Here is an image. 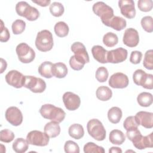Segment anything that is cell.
<instances>
[{
  "mask_svg": "<svg viewBox=\"0 0 153 153\" xmlns=\"http://www.w3.org/2000/svg\"><path fill=\"white\" fill-rule=\"evenodd\" d=\"M118 6L121 13L125 17L131 19L135 17L136 9L133 0H120L118 1Z\"/></svg>",
  "mask_w": 153,
  "mask_h": 153,
  "instance_id": "cell-16",
  "label": "cell"
},
{
  "mask_svg": "<svg viewBox=\"0 0 153 153\" xmlns=\"http://www.w3.org/2000/svg\"><path fill=\"white\" fill-rule=\"evenodd\" d=\"M59 123L54 121L47 123L44 128V132L49 136V137L54 138L57 137L60 133V127Z\"/></svg>",
  "mask_w": 153,
  "mask_h": 153,
  "instance_id": "cell-21",
  "label": "cell"
},
{
  "mask_svg": "<svg viewBox=\"0 0 153 153\" xmlns=\"http://www.w3.org/2000/svg\"><path fill=\"white\" fill-rule=\"evenodd\" d=\"M127 50L123 47L117 48L108 51V63H118L125 61L127 57Z\"/></svg>",
  "mask_w": 153,
  "mask_h": 153,
  "instance_id": "cell-13",
  "label": "cell"
},
{
  "mask_svg": "<svg viewBox=\"0 0 153 153\" xmlns=\"http://www.w3.org/2000/svg\"><path fill=\"white\" fill-rule=\"evenodd\" d=\"M69 65L72 69L75 71H79L83 68L85 64L77 60L74 55L72 56L69 59Z\"/></svg>",
  "mask_w": 153,
  "mask_h": 153,
  "instance_id": "cell-44",
  "label": "cell"
},
{
  "mask_svg": "<svg viewBox=\"0 0 153 153\" xmlns=\"http://www.w3.org/2000/svg\"><path fill=\"white\" fill-rule=\"evenodd\" d=\"M84 152L85 153H104L105 149L102 146L97 145L93 142H88L84 146Z\"/></svg>",
  "mask_w": 153,
  "mask_h": 153,
  "instance_id": "cell-34",
  "label": "cell"
},
{
  "mask_svg": "<svg viewBox=\"0 0 153 153\" xmlns=\"http://www.w3.org/2000/svg\"><path fill=\"white\" fill-rule=\"evenodd\" d=\"M92 9L94 13L100 17L102 22L105 25L114 16L113 9L103 2L94 3Z\"/></svg>",
  "mask_w": 153,
  "mask_h": 153,
  "instance_id": "cell-5",
  "label": "cell"
},
{
  "mask_svg": "<svg viewBox=\"0 0 153 153\" xmlns=\"http://www.w3.org/2000/svg\"><path fill=\"white\" fill-rule=\"evenodd\" d=\"M53 65V64L48 61H45L42 63L38 67L39 74L46 78H51L53 76L52 73Z\"/></svg>",
  "mask_w": 153,
  "mask_h": 153,
  "instance_id": "cell-27",
  "label": "cell"
},
{
  "mask_svg": "<svg viewBox=\"0 0 153 153\" xmlns=\"http://www.w3.org/2000/svg\"><path fill=\"white\" fill-rule=\"evenodd\" d=\"M5 78L8 84L13 87L20 88L24 85L25 76L18 71L11 70L6 74Z\"/></svg>",
  "mask_w": 153,
  "mask_h": 153,
  "instance_id": "cell-10",
  "label": "cell"
},
{
  "mask_svg": "<svg viewBox=\"0 0 153 153\" xmlns=\"http://www.w3.org/2000/svg\"><path fill=\"white\" fill-rule=\"evenodd\" d=\"M122 115V111L118 107H112L108 112V120L112 124L118 123L121 119Z\"/></svg>",
  "mask_w": 153,
  "mask_h": 153,
  "instance_id": "cell-26",
  "label": "cell"
},
{
  "mask_svg": "<svg viewBox=\"0 0 153 153\" xmlns=\"http://www.w3.org/2000/svg\"><path fill=\"white\" fill-rule=\"evenodd\" d=\"M88 134L95 140H103L106 137V130L102 122L97 119L89 120L87 124Z\"/></svg>",
  "mask_w": 153,
  "mask_h": 153,
  "instance_id": "cell-4",
  "label": "cell"
},
{
  "mask_svg": "<svg viewBox=\"0 0 153 153\" xmlns=\"http://www.w3.org/2000/svg\"><path fill=\"white\" fill-rule=\"evenodd\" d=\"M63 102L68 110L75 111L79 107L81 99L78 95L72 92L67 91L63 95Z\"/></svg>",
  "mask_w": 153,
  "mask_h": 153,
  "instance_id": "cell-12",
  "label": "cell"
},
{
  "mask_svg": "<svg viewBox=\"0 0 153 153\" xmlns=\"http://www.w3.org/2000/svg\"><path fill=\"white\" fill-rule=\"evenodd\" d=\"M49 136L44 132L38 130H32L28 133L26 136V140L28 143L32 145L45 146L49 142Z\"/></svg>",
  "mask_w": 153,
  "mask_h": 153,
  "instance_id": "cell-9",
  "label": "cell"
},
{
  "mask_svg": "<svg viewBox=\"0 0 153 153\" xmlns=\"http://www.w3.org/2000/svg\"><path fill=\"white\" fill-rule=\"evenodd\" d=\"M137 6L141 11L148 12L152 8V0H139L137 2Z\"/></svg>",
  "mask_w": 153,
  "mask_h": 153,
  "instance_id": "cell-43",
  "label": "cell"
},
{
  "mask_svg": "<svg viewBox=\"0 0 153 153\" xmlns=\"http://www.w3.org/2000/svg\"><path fill=\"white\" fill-rule=\"evenodd\" d=\"M139 126L141 125L146 128L153 127V113L146 111H139L134 116Z\"/></svg>",
  "mask_w": 153,
  "mask_h": 153,
  "instance_id": "cell-18",
  "label": "cell"
},
{
  "mask_svg": "<svg viewBox=\"0 0 153 153\" xmlns=\"http://www.w3.org/2000/svg\"><path fill=\"white\" fill-rule=\"evenodd\" d=\"M109 152H112V153H114V152L115 153H117V152L121 153L122 152V150L120 148H118V147H114V146H113V147H111L109 149Z\"/></svg>",
  "mask_w": 153,
  "mask_h": 153,
  "instance_id": "cell-49",
  "label": "cell"
},
{
  "mask_svg": "<svg viewBox=\"0 0 153 153\" xmlns=\"http://www.w3.org/2000/svg\"><path fill=\"white\" fill-rule=\"evenodd\" d=\"M51 14L54 17H60L64 13V7L60 2H54L50 5L49 8Z\"/></svg>",
  "mask_w": 153,
  "mask_h": 153,
  "instance_id": "cell-33",
  "label": "cell"
},
{
  "mask_svg": "<svg viewBox=\"0 0 153 153\" xmlns=\"http://www.w3.org/2000/svg\"><path fill=\"white\" fill-rule=\"evenodd\" d=\"M118 42V36L113 32H108L103 37V42L108 47H114L117 44Z\"/></svg>",
  "mask_w": 153,
  "mask_h": 153,
  "instance_id": "cell-32",
  "label": "cell"
},
{
  "mask_svg": "<svg viewBox=\"0 0 153 153\" xmlns=\"http://www.w3.org/2000/svg\"><path fill=\"white\" fill-rule=\"evenodd\" d=\"M1 74H2L6 69L7 66V64L6 61L5 60H4L2 58L1 59Z\"/></svg>",
  "mask_w": 153,
  "mask_h": 153,
  "instance_id": "cell-48",
  "label": "cell"
},
{
  "mask_svg": "<svg viewBox=\"0 0 153 153\" xmlns=\"http://www.w3.org/2000/svg\"><path fill=\"white\" fill-rule=\"evenodd\" d=\"M35 46L38 50L42 52L51 50L53 47L52 33L46 29L39 32L35 39Z\"/></svg>",
  "mask_w": 153,
  "mask_h": 153,
  "instance_id": "cell-2",
  "label": "cell"
},
{
  "mask_svg": "<svg viewBox=\"0 0 153 153\" xmlns=\"http://www.w3.org/2000/svg\"><path fill=\"white\" fill-rule=\"evenodd\" d=\"M91 53L94 59L101 63H106L108 51L100 45H94L91 48Z\"/></svg>",
  "mask_w": 153,
  "mask_h": 153,
  "instance_id": "cell-19",
  "label": "cell"
},
{
  "mask_svg": "<svg viewBox=\"0 0 153 153\" xmlns=\"http://www.w3.org/2000/svg\"><path fill=\"white\" fill-rule=\"evenodd\" d=\"M68 133L72 138L75 139H80L84 134V128L82 126L79 124H72L69 127Z\"/></svg>",
  "mask_w": 153,
  "mask_h": 153,
  "instance_id": "cell-25",
  "label": "cell"
},
{
  "mask_svg": "<svg viewBox=\"0 0 153 153\" xmlns=\"http://www.w3.org/2000/svg\"><path fill=\"white\" fill-rule=\"evenodd\" d=\"M109 139L112 144L120 145L124 142L126 137L121 130L115 129L110 132Z\"/></svg>",
  "mask_w": 153,
  "mask_h": 153,
  "instance_id": "cell-24",
  "label": "cell"
},
{
  "mask_svg": "<svg viewBox=\"0 0 153 153\" xmlns=\"http://www.w3.org/2000/svg\"><path fill=\"white\" fill-rule=\"evenodd\" d=\"M134 82L137 85H141L146 89L153 88V75L146 74L142 69H137L133 75Z\"/></svg>",
  "mask_w": 153,
  "mask_h": 153,
  "instance_id": "cell-6",
  "label": "cell"
},
{
  "mask_svg": "<svg viewBox=\"0 0 153 153\" xmlns=\"http://www.w3.org/2000/svg\"><path fill=\"white\" fill-rule=\"evenodd\" d=\"M105 26L111 27L117 31H120L123 30L126 27L127 22H126V20L123 17L114 16L106 23Z\"/></svg>",
  "mask_w": 153,
  "mask_h": 153,
  "instance_id": "cell-20",
  "label": "cell"
},
{
  "mask_svg": "<svg viewBox=\"0 0 153 153\" xmlns=\"http://www.w3.org/2000/svg\"><path fill=\"white\" fill-rule=\"evenodd\" d=\"M139 124L134 116H129L127 117L123 123V127L126 130L134 128H137Z\"/></svg>",
  "mask_w": 153,
  "mask_h": 153,
  "instance_id": "cell-42",
  "label": "cell"
},
{
  "mask_svg": "<svg viewBox=\"0 0 153 153\" xmlns=\"http://www.w3.org/2000/svg\"><path fill=\"white\" fill-rule=\"evenodd\" d=\"M54 30L57 36L63 38L68 35L69 29L68 25L65 22H59L54 25Z\"/></svg>",
  "mask_w": 153,
  "mask_h": 153,
  "instance_id": "cell-31",
  "label": "cell"
},
{
  "mask_svg": "<svg viewBox=\"0 0 153 153\" xmlns=\"http://www.w3.org/2000/svg\"><path fill=\"white\" fill-rule=\"evenodd\" d=\"M123 41L124 44L129 47H136L139 42L138 32L133 28L126 29L124 33Z\"/></svg>",
  "mask_w": 153,
  "mask_h": 153,
  "instance_id": "cell-17",
  "label": "cell"
},
{
  "mask_svg": "<svg viewBox=\"0 0 153 153\" xmlns=\"http://www.w3.org/2000/svg\"><path fill=\"white\" fill-rule=\"evenodd\" d=\"M141 26L147 32L151 33L153 31V19L151 16H145L141 19Z\"/></svg>",
  "mask_w": 153,
  "mask_h": 153,
  "instance_id": "cell-37",
  "label": "cell"
},
{
  "mask_svg": "<svg viewBox=\"0 0 153 153\" xmlns=\"http://www.w3.org/2000/svg\"><path fill=\"white\" fill-rule=\"evenodd\" d=\"M143 66L149 70L153 69V50H149L146 51L144 56Z\"/></svg>",
  "mask_w": 153,
  "mask_h": 153,
  "instance_id": "cell-38",
  "label": "cell"
},
{
  "mask_svg": "<svg viewBox=\"0 0 153 153\" xmlns=\"http://www.w3.org/2000/svg\"><path fill=\"white\" fill-rule=\"evenodd\" d=\"M96 97L102 101H107L109 100L112 96V90L106 86H100L96 90Z\"/></svg>",
  "mask_w": 153,
  "mask_h": 153,
  "instance_id": "cell-28",
  "label": "cell"
},
{
  "mask_svg": "<svg viewBox=\"0 0 153 153\" xmlns=\"http://www.w3.org/2000/svg\"><path fill=\"white\" fill-rule=\"evenodd\" d=\"M23 87L36 93H41L46 88V83L44 80L34 76L26 75Z\"/></svg>",
  "mask_w": 153,
  "mask_h": 153,
  "instance_id": "cell-8",
  "label": "cell"
},
{
  "mask_svg": "<svg viewBox=\"0 0 153 153\" xmlns=\"http://www.w3.org/2000/svg\"><path fill=\"white\" fill-rule=\"evenodd\" d=\"M126 136L127 138L133 142V144L137 142L142 137L140 131L137 128H134L127 130Z\"/></svg>",
  "mask_w": 153,
  "mask_h": 153,
  "instance_id": "cell-36",
  "label": "cell"
},
{
  "mask_svg": "<svg viewBox=\"0 0 153 153\" xmlns=\"http://www.w3.org/2000/svg\"><path fill=\"white\" fill-rule=\"evenodd\" d=\"M14 133L8 129H3L0 131V140L5 143H10L14 139Z\"/></svg>",
  "mask_w": 153,
  "mask_h": 153,
  "instance_id": "cell-40",
  "label": "cell"
},
{
  "mask_svg": "<svg viewBox=\"0 0 153 153\" xmlns=\"http://www.w3.org/2000/svg\"><path fill=\"white\" fill-rule=\"evenodd\" d=\"M128 76L122 72L114 74L109 79V85L114 88H124L128 86Z\"/></svg>",
  "mask_w": 153,
  "mask_h": 153,
  "instance_id": "cell-14",
  "label": "cell"
},
{
  "mask_svg": "<svg viewBox=\"0 0 153 153\" xmlns=\"http://www.w3.org/2000/svg\"><path fill=\"white\" fill-rule=\"evenodd\" d=\"M12 146L16 152L23 153L27 150L29 143L27 140L23 138H17L13 142Z\"/></svg>",
  "mask_w": 153,
  "mask_h": 153,
  "instance_id": "cell-30",
  "label": "cell"
},
{
  "mask_svg": "<svg viewBox=\"0 0 153 153\" xmlns=\"http://www.w3.org/2000/svg\"><path fill=\"white\" fill-rule=\"evenodd\" d=\"M26 27V23L20 19H17L15 20L11 26L12 31L14 34L19 35L22 33L25 29Z\"/></svg>",
  "mask_w": 153,
  "mask_h": 153,
  "instance_id": "cell-35",
  "label": "cell"
},
{
  "mask_svg": "<svg viewBox=\"0 0 153 153\" xmlns=\"http://www.w3.org/2000/svg\"><path fill=\"white\" fill-rule=\"evenodd\" d=\"M152 133H151L147 136H142L141 138L137 142L133 143L134 146L138 149H143L146 148H152Z\"/></svg>",
  "mask_w": 153,
  "mask_h": 153,
  "instance_id": "cell-22",
  "label": "cell"
},
{
  "mask_svg": "<svg viewBox=\"0 0 153 153\" xmlns=\"http://www.w3.org/2000/svg\"><path fill=\"white\" fill-rule=\"evenodd\" d=\"M7 121L14 126H20L23 121V115L21 111L16 106L8 108L5 113Z\"/></svg>",
  "mask_w": 153,
  "mask_h": 153,
  "instance_id": "cell-11",
  "label": "cell"
},
{
  "mask_svg": "<svg viewBox=\"0 0 153 153\" xmlns=\"http://www.w3.org/2000/svg\"><path fill=\"white\" fill-rule=\"evenodd\" d=\"M16 11L18 15L25 17L29 21H35L39 17L38 10L25 1L17 2L16 5Z\"/></svg>",
  "mask_w": 153,
  "mask_h": 153,
  "instance_id": "cell-3",
  "label": "cell"
},
{
  "mask_svg": "<svg viewBox=\"0 0 153 153\" xmlns=\"http://www.w3.org/2000/svg\"><path fill=\"white\" fill-rule=\"evenodd\" d=\"M53 75L58 78H63L68 74V68L62 62L54 63L52 68Z\"/></svg>",
  "mask_w": 153,
  "mask_h": 153,
  "instance_id": "cell-23",
  "label": "cell"
},
{
  "mask_svg": "<svg viewBox=\"0 0 153 153\" xmlns=\"http://www.w3.org/2000/svg\"><path fill=\"white\" fill-rule=\"evenodd\" d=\"M33 3H35L41 7H47L48 6L50 2V0H38V1H32Z\"/></svg>",
  "mask_w": 153,
  "mask_h": 153,
  "instance_id": "cell-47",
  "label": "cell"
},
{
  "mask_svg": "<svg viewBox=\"0 0 153 153\" xmlns=\"http://www.w3.org/2000/svg\"><path fill=\"white\" fill-rule=\"evenodd\" d=\"M71 51L74 53L75 58L84 64L88 63L90 61L89 56L86 50L85 45L80 42L73 43L71 47Z\"/></svg>",
  "mask_w": 153,
  "mask_h": 153,
  "instance_id": "cell-15",
  "label": "cell"
},
{
  "mask_svg": "<svg viewBox=\"0 0 153 153\" xmlns=\"http://www.w3.org/2000/svg\"><path fill=\"white\" fill-rule=\"evenodd\" d=\"M16 51L19 60L23 63H30L35 57L34 50L25 42H22L17 45Z\"/></svg>",
  "mask_w": 153,
  "mask_h": 153,
  "instance_id": "cell-7",
  "label": "cell"
},
{
  "mask_svg": "<svg viewBox=\"0 0 153 153\" xmlns=\"http://www.w3.org/2000/svg\"><path fill=\"white\" fill-rule=\"evenodd\" d=\"M39 113L43 118L58 123L62 122L66 116L65 112L62 108L51 104L43 105L39 109Z\"/></svg>",
  "mask_w": 153,
  "mask_h": 153,
  "instance_id": "cell-1",
  "label": "cell"
},
{
  "mask_svg": "<svg viewBox=\"0 0 153 153\" xmlns=\"http://www.w3.org/2000/svg\"><path fill=\"white\" fill-rule=\"evenodd\" d=\"M108 71L107 69L104 66H101L97 68L95 74L96 79L100 82H105L108 78Z\"/></svg>",
  "mask_w": 153,
  "mask_h": 153,
  "instance_id": "cell-39",
  "label": "cell"
},
{
  "mask_svg": "<svg viewBox=\"0 0 153 153\" xmlns=\"http://www.w3.org/2000/svg\"><path fill=\"white\" fill-rule=\"evenodd\" d=\"M142 57V53L139 51H133L130 57V62L134 65L140 62Z\"/></svg>",
  "mask_w": 153,
  "mask_h": 153,
  "instance_id": "cell-46",
  "label": "cell"
},
{
  "mask_svg": "<svg viewBox=\"0 0 153 153\" xmlns=\"http://www.w3.org/2000/svg\"><path fill=\"white\" fill-rule=\"evenodd\" d=\"M137 101L140 106L148 107L152 103V95L148 92L140 93L137 97Z\"/></svg>",
  "mask_w": 153,
  "mask_h": 153,
  "instance_id": "cell-29",
  "label": "cell"
},
{
  "mask_svg": "<svg viewBox=\"0 0 153 153\" xmlns=\"http://www.w3.org/2000/svg\"><path fill=\"white\" fill-rule=\"evenodd\" d=\"M10 37V32L8 29L4 26L3 21L1 20V33H0V41L1 42H5L9 40Z\"/></svg>",
  "mask_w": 153,
  "mask_h": 153,
  "instance_id": "cell-45",
  "label": "cell"
},
{
  "mask_svg": "<svg viewBox=\"0 0 153 153\" xmlns=\"http://www.w3.org/2000/svg\"><path fill=\"white\" fill-rule=\"evenodd\" d=\"M64 149L66 153H79V148L76 143L72 140H68L64 145Z\"/></svg>",
  "mask_w": 153,
  "mask_h": 153,
  "instance_id": "cell-41",
  "label": "cell"
}]
</instances>
